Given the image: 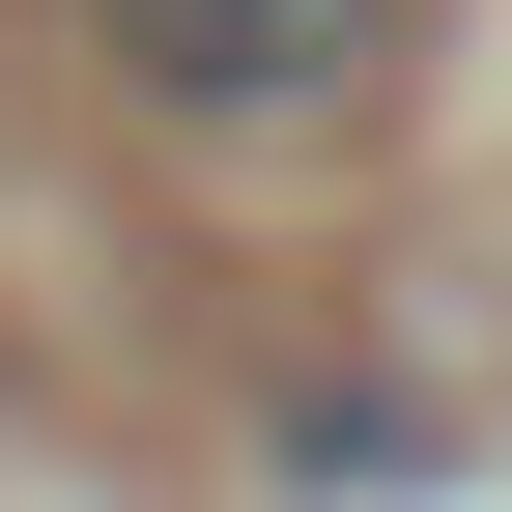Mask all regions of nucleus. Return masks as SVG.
I'll return each mask as SVG.
<instances>
[{
  "label": "nucleus",
  "mask_w": 512,
  "mask_h": 512,
  "mask_svg": "<svg viewBox=\"0 0 512 512\" xmlns=\"http://www.w3.org/2000/svg\"><path fill=\"white\" fill-rule=\"evenodd\" d=\"M86 57L171 114V143H313V114H370L399 0H86Z\"/></svg>",
  "instance_id": "nucleus-1"
}]
</instances>
